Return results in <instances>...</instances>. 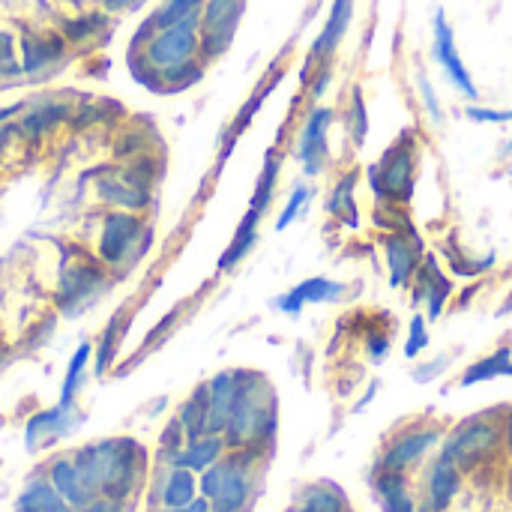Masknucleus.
<instances>
[{
  "label": "nucleus",
  "instance_id": "obj_1",
  "mask_svg": "<svg viewBox=\"0 0 512 512\" xmlns=\"http://www.w3.org/2000/svg\"><path fill=\"white\" fill-rule=\"evenodd\" d=\"M222 438L228 450L270 447V441L276 438V396L264 375L237 369V396Z\"/></svg>",
  "mask_w": 512,
  "mask_h": 512
},
{
  "label": "nucleus",
  "instance_id": "obj_2",
  "mask_svg": "<svg viewBox=\"0 0 512 512\" xmlns=\"http://www.w3.org/2000/svg\"><path fill=\"white\" fill-rule=\"evenodd\" d=\"M264 453L267 450L258 447L231 450L201 474L198 492L213 504V512H249L255 492V465Z\"/></svg>",
  "mask_w": 512,
  "mask_h": 512
},
{
  "label": "nucleus",
  "instance_id": "obj_3",
  "mask_svg": "<svg viewBox=\"0 0 512 512\" xmlns=\"http://www.w3.org/2000/svg\"><path fill=\"white\" fill-rule=\"evenodd\" d=\"M93 462H96V489L105 501H129L147 468V453L132 438H108L93 444Z\"/></svg>",
  "mask_w": 512,
  "mask_h": 512
},
{
  "label": "nucleus",
  "instance_id": "obj_4",
  "mask_svg": "<svg viewBox=\"0 0 512 512\" xmlns=\"http://www.w3.org/2000/svg\"><path fill=\"white\" fill-rule=\"evenodd\" d=\"M501 447H507L504 444V420H498L492 414L468 417L444 438V456H450L462 468V474L495 459L501 453Z\"/></svg>",
  "mask_w": 512,
  "mask_h": 512
},
{
  "label": "nucleus",
  "instance_id": "obj_5",
  "mask_svg": "<svg viewBox=\"0 0 512 512\" xmlns=\"http://www.w3.org/2000/svg\"><path fill=\"white\" fill-rule=\"evenodd\" d=\"M147 225L138 213H129V210H111L102 222V231H99V243H96V252L99 258L117 270V267H126L132 264L147 246Z\"/></svg>",
  "mask_w": 512,
  "mask_h": 512
},
{
  "label": "nucleus",
  "instance_id": "obj_6",
  "mask_svg": "<svg viewBox=\"0 0 512 512\" xmlns=\"http://www.w3.org/2000/svg\"><path fill=\"white\" fill-rule=\"evenodd\" d=\"M378 177H381V201L405 207L414 198V186H417V141H414V132H402L384 150V156L378 159Z\"/></svg>",
  "mask_w": 512,
  "mask_h": 512
},
{
  "label": "nucleus",
  "instance_id": "obj_7",
  "mask_svg": "<svg viewBox=\"0 0 512 512\" xmlns=\"http://www.w3.org/2000/svg\"><path fill=\"white\" fill-rule=\"evenodd\" d=\"M333 120H336V111L330 105H312L303 126H300V135H297V147H294V156L297 162L303 165V174L306 177H321L327 171V159H330V129H333Z\"/></svg>",
  "mask_w": 512,
  "mask_h": 512
},
{
  "label": "nucleus",
  "instance_id": "obj_8",
  "mask_svg": "<svg viewBox=\"0 0 512 512\" xmlns=\"http://www.w3.org/2000/svg\"><path fill=\"white\" fill-rule=\"evenodd\" d=\"M246 0H207L201 9V60L222 57L240 27Z\"/></svg>",
  "mask_w": 512,
  "mask_h": 512
},
{
  "label": "nucleus",
  "instance_id": "obj_9",
  "mask_svg": "<svg viewBox=\"0 0 512 512\" xmlns=\"http://www.w3.org/2000/svg\"><path fill=\"white\" fill-rule=\"evenodd\" d=\"M432 57L441 66V72L450 78V84L459 93H465V99H471V102L480 99V87L474 84V75H471V69L465 66V60L459 54L456 33H453V27L447 21L444 6H438L435 9V18H432Z\"/></svg>",
  "mask_w": 512,
  "mask_h": 512
},
{
  "label": "nucleus",
  "instance_id": "obj_10",
  "mask_svg": "<svg viewBox=\"0 0 512 512\" xmlns=\"http://www.w3.org/2000/svg\"><path fill=\"white\" fill-rule=\"evenodd\" d=\"M441 441H444V429L441 426L417 423V426H411V429H405V432L390 438V444L384 447V453H381L375 468H381V471H402L405 474L408 468L420 465Z\"/></svg>",
  "mask_w": 512,
  "mask_h": 512
},
{
  "label": "nucleus",
  "instance_id": "obj_11",
  "mask_svg": "<svg viewBox=\"0 0 512 512\" xmlns=\"http://www.w3.org/2000/svg\"><path fill=\"white\" fill-rule=\"evenodd\" d=\"M453 300V282L450 276L441 270L438 258L435 255H423L420 267H417V276L411 282V303L414 306H426V318L429 321H438L447 309V303Z\"/></svg>",
  "mask_w": 512,
  "mask_h": 512
},
{
  "label": "nucleus",
  "instance_id": "obj_12",
  "mask_svg": "<svg viewBox=\"0 0 512 512\" xmlns=\"http://www.w3.org/2000/svg\"><path fill=\"white\" fill-rule=\"evenodd\" d=\"M96 195L114 210L138 213L150 204V183H144L132 168L129 171H111L96 180Z\"/></svg>",
  "mask_w": 512,
  "mask_h": 512
},
{
  "label": "nucleus",
  "instance_id": "obj_13",
  "mask_svg": "<svg viewBox=\"0 0 512 512\" xmlns=\"http://www.w3.org/2000/svg\"><path fill=\"white\" fill-rule=\"evenodd\" d=\"M381 252H384V261H387V270H390V285L396 291L408 288L414 282V276H417L420 261H423V240L390 231L381 240Z\"/></svg>",
  "mask_w": 512,
  "mask_h": 512
},
{
  "label": "nucleus",
  "instance_id": "obj_14",
  "mask_svg": "<svg viewBox=\"0 0 512 512\" xmlns=\"http://www.w3.org/2000/svg\"><path fill=\"white\" fill-rule=\"evenodd\" d=\"M102 288H105V276L99 264H72L69 273H63L57 303L66 315H78Z\"/></svg>",
  "mask_w": 512,
  "mask_h": 512
},
{
  "label": "nucleus",
  "instance_id": "obj_15",
  "mask_svg": "<svg viewBox=\"0 0 512 512\" xmlns=\"http://www.w3.org/2000/svg\"><path fill=\"white\" fill-rule=\"evenodd\" d=\"M351 21H354V0H333L330 12H327V21H324L321 33L315 36L312 48H309V57L315 63H333L342 39L351 30Z\"/></svg>",
  "mask_w": 512,
  "mask_h": 512
},
{
  "label": "nucleus",
  "instance_id": "obj_16",
  "mask_svg": "<svg viewBox=\"0 0 512 512\" xmlns=\"http://www.w3.org/2000/svg\"><path fill=\"white\" fill-rule=\"evenodd\" d=\"M459 492H462V468L441 453L426 474V510L447 512Z\"/></svg>",
  "mask_w": 512,
  "mask_h": 512
},
{
  "label": "nucleus",
  "instance_id": "obj_17",
  "mask_svg": "<svg viewBox=\"0 0 512 512\" xmlns=\"http://www.w3.org/2000/svg\"><path fill=\"white\" fill-rule=\"evenodd\" d=\"M48 480H51V486L57 489V495L72 507V510H84L87 504H93L99 495L87 486V480L81 477V471H78V465H75V459L72 456H57L51 465H48V474H45Z\"/></svg>",
  "mask_w": 512,
  "mask_h": 512
},
{
  "label": "nucleus",
  "instance_id": "obj_18",
  "mask_svg": "<svg viewBox=\"0 0 512 512\" xmlns=\"http://www.w3.org/2000/svg\"><path fill=\"white\" fill-rule=\"evenodd\" d=\"M348 294V288L342 282H333L327 276H312L306 282H300L297 288H291L288 294H282L273 306L285 315H300L303 306L309 303H336Z\"/></svg>",
  "mask_w": 512,
  "mask_h": 512
},
{
  "label": "nucleus",
  "instance_id": "obj_19",
  "mask_svg": "<svg viewBox=\"0 0 512 512\" xmlns=\"http://www.w3.org/2000/svg\"><path fill=\"white\" fill-rule=\"evenodd\" d=\"M372 489L384 512H417V501L408 489V477L402 471H372Z\"/></svg>",
  "mask_w": 512,
  "mask_h": 512
},
{
  "label": "nucleus",
  "instance_id": "obj_20",
  "mask_svg": "<svg viewBox=\"0 0 512 512\" xmlns=\"http://www.w3.org/2000/svg\"><path fill=\"white\" fill-rule=\"evenodd\" d=\"M207 396H210V420H207V432L210 435H222L234 408V396H237V372H219L213 381H207Z\"/></svg>",
  "mask_w": 512,
  "mask_h": 512
},
{
  "label": "nucleus",
  "instance_id": "obj_21",
  "mask_svg": "<svg viewBox=\"0 0 512 512\" xmlns=\"http://www.w3.org/2000/svg\"><path fill=\"white\" fill-rule=\"evenodd\" d=\"M225 453H228V444L222 435H204V438L186 441V447L171 459V468H189L192 474H204Z\"/></svg>",
  "mask_w": 512,
  "mask_h": 512
},
{
  "label": "nucleus",
  "instance_id": "obj_22",
  "mask_svg": "<svg viewBox=\"0 0 512 512\" xmlns=\"http://www.w3.org/2000/svg\"><path fill=\"white\" fill-rule=\"evenodd\" d=\"M63 57V39L57 36H42V33H24L21 36V72L36 75L48 63Z\"/></svg>",
  "mask_w": 512,
  "mask_h": 512
},
{
  "label": "nucleus",
  "instance_id": "obj_23",
  "mask_svg": "<svg viewBox=\"0 0 512 512\" xmlns=\"http://www.w3.org/2000/svg\"><path fill=\"white\" fill-rule=\"evenodd\" d=\"M204 3H207V0H165V3L144 21V27L135 33V45H144V42H147L156 30H162V27H171V24H177V21H183V18H192V15H201Z\"/></svg>",
  "mask_w": 512,
  "mask_h": 512
},
{
  "label": "nucleus",
  "instance_id": "obj_24",
  "mask_svg": "<svg viewBox=\"0 0 512 512\" xmlns=\"http://www.w3.org/2000/svg\"><path fill=\"white\" fill-rule=\"evenodd\" d=\"M69 114H72V108L66 102H39L21 117V123H15V129H18V135L36 141L45 132H51L54 126H60Z\"/></svg>",
  "mask_w": 512,
  "mask_h": 512
},
{
  "label": "nucleus",
  "instance_id": "obj_25",
  "mask_svg": "<svg viewBox=\"0 0 512 512\" xmlns=\"http://www.w3.org/2000/svg\"><path fill=\"white\" fill-rule=\"evenodd\" d=\"M15 512H75L51 486L48 477H36L24 486L15 501Z\"/></svg>",
  "mask_w": 512,
  "mask_h": 512
},
{
  "label": "nucleus",
  "instance_id": "obj_26",
  "mask_svg": "<svg viewBox=\"0 0 512 512\" xmlns=\"http://www.w3.org/2000/svg\"><path fill=\"white\" fill-rule=\"evenodd\" d=\"M261 213L258 210H246V216H243V222L237 225V231H234V237H231V243H228V249L222 252V258H219V270L222 273H228V270H234L249 252H252V246H255V240H258V225H261Z\"/></svg>",
  "mask_w": 512,
  "mask_h": 512
},
{
  "label": "nucleus",
  "instance_id": "obj_27",
  "mask_svg": "<svg viewBox=\"0 0 512 512\" xmlns=\"http://www.w3.org/2000/svg\"><path fill=\"white\" fill-rule=\"evenodd\" d=\"M198 498V480L189 468H171L159 489V507L165 512L180 510Z\"/></svg>",
  "mask_w": 512,
  "mask_h": 512
},
{
  "label": "nucleus",
  "instance_id": "obj_28",
  "mask_svg": "<svg viewBox=\"0 0 512 512\" xmlns=\"http://www.w3.org/2000/svg\"><path fill=\"white\" fill-rule=\"evenodd\" d=\"M357 180H360V171H345V174L336 180V186H333V192H330V198H327V213L336 216V219H342V222L351 225V228L360 225L357 198H354Z\"/></svg>",
  "mask_w": 512,
  "mask_h": 512
},
{
  "label": "nucleus",
  "instance_id": "obj_29",
  "mask_svg": "<svg viewBox=\"0 0 512 512\" xmlns=\"http://www.w3.org/2000/svg\"><path fill=\"white\" fill-rule=\"evenodd\" d=\"M177 420H180V426H183L186 441H195V438L210 435V432H207V420H210V396H207V384L195 387V393L180 405Z\"/></svg>",
  "mask_w": 512,
  "mask_h": 512
},
{
  "label": "nucleus",
  "instance_id": "obj_30",
  "mask_svg": "<svg viewBox=\"0 0 512 512\" xmlns=\"http://www.w3.org/2000/svg\"><path fill=\"white\" fill-rule=\"evenodd\" d=\"M512 375V348H498L495 354L489 357H480L477 363H471L459 384L462 387H474V384H486V381H495V378H507Z\"/></svg>",
  "mask_w": 512,
  "mask_h": 512
},
{
  "label": "nucleus",
  "instance_id": "obj_31",
  "mask_svg": "<svg viewBox=\"0 0 512 512\" xmlns=\"http://www.w3.org/2000/svg\"><path fill=\"white\" fill-rule=\"evenodd\" d=\"M342 120H345V132H348L351 144L360 150L366 144V138H369V108H366V96H363L360 84L351 87L345 111H342Z\"/></svg>",
  "mask_w": 512,
  "mask_h": 512
},
{
  "label": "nucleus",
  "instance_id": "obj_32",
  "mask_svg": "<svg viewBox=\"0 0 512 512\" xmlns=\"http://www.w3.org/2000/svg\"><path fill=\"white\" fill-rule=\"evenodd\" d=\"M297 512H348V498L333 483H315L303 492Z\"/></svg>",
  "mask_w": 512,
  "mask_h": 512
},
{
  "label": "nucleus",
  "instance_id": "obj_33",
  "mask_svg": "<svg viewBox=\"0 0 512 512\" xmlns=\"http://www.w3.org/2000/svg\"><path fill=\"white\" fill-rule=\"evenodd\" d=\"M276 183H279V159L276 153H267L264 159V168H261V177L255 183V192H252V210H258L261 216L267 213V207L273 204V192H276Z\"/></svg>",
  "mask_w": 512,
  "mask_h": 512
},
{
  "label": "nucleus",
  "instance_id": "obj_34",
  "mask_svg": "<svg viewBox=\"0 0 512 512\" xmlns=\"http://www.w3.org/2000/svg\"><path fill=\"white\" fill-rule=\"evenodd\" d=\"M90 351H93V348L84 342V345H78V351H75L72 360H69L66 381H63V396H60V405H63V408H72V399H75V393H78V384H81L84 366H87V360H90Z\"/></svg>",
  "mask_w": 512,
  "mask_h": 512
},
{
  "label": "nucleus",
  "instance_id": "obj_35",
  "mask_svg": "<svg viewBox=\"0 0 512 512\" xmlns=\"http://www.w3.org/2000/svg\"><path fill=\"white\" fill-rule=\"evenodd\" d=\"M414 84H417V96H420V102H423V108H426L429 120H432L435 126H444V108H441V99H438L435 84H432V78L426 75V69H423V66H417V72H414Z\"/></svg>",
  "mask_w": 512,
  "mask_h": 512
},
{
  "label": "nucleus",
  "instance_id": "obj_36",
  "mask_svg": "<svg viewBox=\"0 0 512 512\" xmlns=\"http://www.w3.org/2000/svg\"><path fill=\"white\" fill-rule=\"evenodd\" d=\"M309 201H312V189L306 186V183H297L294 186V192L288 195V204H285V210L279 213V222H276V231H285V228H291L300 216H303V210L309 207Z\"/></svg>",
  "mask_w": 512,
  "mask_h": 512
},
{
  "label": "nucleus",
  "instance_id": "obj_37",
  "mask_svg": "<svg viewBox=\"0 0 512 512\" xmlns=\"http://www.w3.org/2000/svg\"><path fill=\"white\" fill-rule=\"evenodd\" d=\"M63 414H66V408H63V405H60V408H54V411H42V414H36V417L27 423V447L33 450L39 438H45V435H51V432H60Z\"/></svg>",
  "mask_w": 512,
  "mask_h": 512
},
{
  "label": "nucleus",
  "instance_id": "obj_38",
  "mask_svg": "<svg viewBox=\"0 0 512 512\" xmlns=\"http://www.w3.org/2000/svg\"><path fill=\"white\" fill-rule=\"evenodd\" d=\"M447 258H450V270H453L456 276H465V279H474V276H480V273H486V270L495 267V255H486V258H465V255H459V252H447Z\"/></svg>",
  "mask_w": 512,
  "mask_h": 512
},
{
  "label": "nucleus",
  "instance_id": "obj_39",
  "mask_svg": "<svg viewBox=\"0 0 512 512\" xmlns=\"http://www.w3.org/2000/svg\"><path fill=\"white\" fill-rule=\"evenodd\" d=\"M426 315H414L411 324H408V342H405V357L408 360H417L426 348H429V330H426Z\"/></svg>",
  "mask_w": 512,
  "mask_h": 512
},
{
  "label": "nucleus",
  "instance_id": "obj_40",
  "mask_svg": "<svg viewBox=\"0 0 512 512\" xmlns=\"http://www.w3.org/2000/svg\"><path fill=\"white\" fill-rule=\"evenodd\" d=\"M114 357H117V318L105 327L102 342L96 348V375H105L108 366L114 363Z\"/></svg>",
  "mask_w": 512,
  "mask_h": 512
},
{
  "label": "nucleus",
  "instance_id": "obj_41",
  "mask_svg": "<svg viewBox=\"0 0 512 512\" xmlns=\"http://www.w3.org/2000/svg\"><path fill=\"white\" fill-rule=\"evenodd\" d=\"M0 75L6 78H15L21 75V60H18V51H15V36L0 30Z\"/></svg>",
  "mask_w": 512,
  "mask_h": 512
},
{
  "label": "nucleus",
  "instance_id": "obj_42",
  "mask_svg": "<svg viewBox=\"0 0 512 512\" xmlns=\"http://www.w3.org/2000/svg\"><path fill=\"white\" fill-rule=\"evenodd\" d=\"M465 117L471 123H495V126H507L512 123V108H489V105H468Z\"/></svg>",
  "mask_w": 512,
  "mask_h": 512
},
{
  "label": "nucleus",
  "instance_id": "obj_43",
  "mask_svg": "<svg viewBox=\"0 0 512 512\" xmlns=\"http://www.w3.org/2000/svg\"><path fill=\"white\" fill-rule=\"evenodd\" d=\"M96 27H102V18H99V15H81V18L66 21L63 36H66L69 42H84V39L96 36Z\"/></svg>",
  "mask_w": 512,
  "mask_h": 512
},
{
  "label": "nucleus",
  "instance_id": "obj_44",
  "mask_svg": "<svg viewBox=\"0 0 512 512\" xmlns=\"http://www.w3.org/2000/svg\"><path fill=\"white\" fill-rule=\"evenodd\" d=\"M330 84H333V66L330 63H318L315 72H312V78H309V84H306V93H309L312 105L321 102V96L330 90Z\"/></svg>",
  "mask_w": 512,
  "mask_h": 512
},
{
  "label": "nucleus",
  "instance_id": "obj_45",
  "mask_svg": "<svg viewBox=\"0 0 512 512\" xmlns=\"http://www.w3.org/2000/svg\"><path fill=\"white\" fill-rule=\"evenodd\" d=\"M450 363H453V354H441V357H435V360L417 366V369H414V381H417V384H429V381H435L438 375H444V372L450 369Z\"/></svg>",
  "mask_w": 512,
  "mask_h": 512
},
{
  "label": "nucleus",
  "instance_id": "obj_46",
  "mask_svg": "<svg viewBox=\"0 0 512 512\" xmlns=\"http://www.w3.org/2000/svg\"><path fill=\"white\" fill-rule=\"evenodd\" d=\"M390 336L384 333V330H369L366 333V351H369V360H375V363H381L387 354H390Z\"/></svg>",
  "mask_w": 512,
  "mask_h": 512
},
{
  "label": "nucleus",
  "instance_id": "obj_47",
  "mask_svg": "<svg viewBox=\"0 0 512 512\" xmlns=\"http://www.w3.org/2000/svg\"><path fill=\"white\" fill-rule=\"evenodd\" d=\"M78 512H120V504L117 501H105V498H96L93 504H87L84 510Z\"/></svg>",
  "mask_w": 512,
  "mask_h": 512
},
{
  "label": "nucleus",
  "instance_id": "obj_48",
  "mask_svg": "<svg viewBox=\"0 0 512 512\" xmlns=\"http://www.w3.org/2000/svg\"><path fill=\"white\" fill-rule=\"evenodd\" d=\"M366 180H369V189H372V195L381 201V177H378V162H372V165L366 168Z\"/></svg>",
  "mask_w": 512,
  "mask_h": 512
},
{
  "label": "nucleus",
  "instance_id": "obj_49",
  "mask_svg": "<svg viewBox=\"0 0 512 512\" xmlns=\"http://www.w3.org/2000/svg\"><path fill=\"white\" fill-rule=\"evenodd\" d=\"M174 512H213V504H210L204 495H198L192 504H186V507H180V510H174Z\"/></svg>",
  "mask_w": 512,
  "mask_h": 512
},
{
  "label": "nucleus",
  "instance_id": "obj_50",
  "mask_svg": "<svg viewBox=\"0 0 512 512\" xmlns=\"http://www.w3.org/2000/svg\"><path fill=\"white\" fill-rule=\"evenodd\" d=\"M504 444H507V450L512 453V411L504 417Z\"/></svg>",
  "mask_w": 512,
  "mask_h": 512
},
{
  "label": "nucleus",
  "instance_id": "obj_51",
  "mask_svg": "<svg viewBox=\"0 0 512 512\" xmlns=\"http://www.w3.org/2000/svg\"><path fill=\"white\" fill-rule=\"evenodd\" d=\"M375 390H378V384H372V387H369V393H366V396H363V399L357 402V411H363V408H366V405H369V402L375 399Z\"/></svg>",
  "mask_w": 512,
  "mask_h": 512
},
{
  "label": "nucleus",
  "instance_id": "obj_52",
  "mask_svg": "<svg viewBox=\"0 0 512 512\" xmlns=\"http://www.w3.org/2000/svg\"><path fill=\"white\" fill-rule=\"evenodd\" d=\"M507 309H512V297H510V300H507V306H504V309H501V315H504V312H507Z\"/></svg>",
  "mask_w": 512,
  "mask_h": 512
},
{
  "label": "nucleus",
  "instance_id": "obj_53",
  "mask_svg": "<svg viewBox=\"0 0 512 512\" xmlns=\"http://www.w3.org/2000/svg\"><path fill=\"white\" fill-rule=\"evenodd\" d=\"M126 3H132V6H138V3H144V0H126Z\"/></svg>",
  "mask_w": 512,
  "mask_h": 512
},
{
  "label": "nucleus",
  "instance_id": "obj_54",
  "mask_svg": "<svg viewBox=\"0 0 512 512\" xmlns=\"http://www.w3.org/2000/svg\"><path fill=\"white\" fill-rule=\"evenodd\" d=\"M417 512H429V510H426V507H420V510H417Z\"/></svg>",
  "mask_w": 512,
  "mask_h": 512
},
{
  "label": "nucleus",
  "instance_id": "obj_55",
  "mask_svg": "<svg viewBox=\"0 0 512 512\" xmlns=\"http://www.w3.org/2000/svg\"><path fill=\"white\" fill-rule=\"evenodd\" d=\"M162 512H165V510H162Z\"/></svg>",
  "mask_w": 512,
  "mask_h": 512
}]
</instances>
